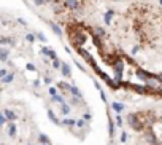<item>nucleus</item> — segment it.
<instances>
[{"mask_svg": "<svg viewBox=\"0 0 162 145\" xmlns=\"http://www.w3.org/2000/svg\"><path fill=\"white\" fill-rule=\"evenodd\" d=\"M64 5L69 8V10H73V11L80 10V2H78V0H67Z\"/></svg>", "mask_w": 162, "mask_h": 145, "instance_id": "obj_1", "label": "nucleus"}, {"mask_svg": "<svg viewBox=\"0 0 162 145\" xmlns=\"http://www.w3.org/2000/svg\"><path fill=\"white\" fill-rule=\"evenodd\" d=\"M113 16H114V11H111V10H108L107 13H105V18H103V19H105V24H107V26H110V24H111Z\"/></svg>", "mask_w": 162, "mask_h": 145, "instance_id": "obj_2", "label": "nucleus"}, {"mask_svg": "<svg viewBox=\"0 0 162 145\" xmlns=\"http://www.w3.org/2000/svg\"><path fill=\"white\" fill-rule=\"evenodd\" d=\"M41 53H43V54H46V56H49L53 61L56 59V53H54V50H51V48H43V50H41Z\"/></svg>", "mask_w": 162, "mask_h": 145, "instance_id": "obj_3", "label": "nucleus"}, {"mask_svg": "<svg viewBox=\"0 0 162 145\" xmlns=\"http://www.w3.org/2000/svg\"><path fill=\"white\" fill-rule=\"evenodd\" d=\"M51 29H53V32L57 35V37H62V30H61V27L57 26V24H54V22H51Z\"/></svg>", "mask_w": 162, "mask_h": 145, "instance_id": "obj_4", "label": "nucleus"}, {"mask_svg": "<svg viewBox=\"0 0 162 145\" xmlns=\"http://www.w3.org/2000/svg\"><path fill=\"white\" fill-rule=\"evenodd\" d=\"M94 35H97V37H103L105 30L102 29V27H95V29H94Z\"/></svg>", "mask_w": 162, "mask_h": 145, "instance_id": "obj_5", "label": "nucleus"}, {"mask_svg": "<svg viewBox=\"0 0 162 145\" xmlns=\"http://www.w3.org/2000/svg\"><path fill=\"white\" fill-rule=\"evenodd\" d=\"M62 74L65 77H70V67L67 66V64H62Z\"/></svg>", "mask_w": 162, "mask_h": 145, "instance_id": "obj_6", "label": "nucleus"}, {"mask_svg": "<svg viewBox=\"0 0 162 145\" xmlns=\"http://www.w3.org/2000/svg\"><path fill=\"white\" fill-rule=\"evenodd\" d=\"M6 59H8V51L0 50V61H6Z\"/></svg>", "mask_w": 162, "mask_h": 145, "instance_id": "obj_7", "label": "nucleus"}, {"mask_svg": "<svg viewBox=\"0 0 162 145\" xmlns=\"http://www.w3.org/2000/svg\"><path fill=\"white\" fill-rule=\"evenodd\" d=\"M37 38L40 40V42H43V43H46L48 40H46V37H45V34H41V32H38L37 34Z\"/></svg>", "mask_w": 162, "mask_h": 145, "instance_id": "obj_8", "label": "nucleus"}, {"mask_svg": "<svg viewBox=\"0 0 162 145\" xmlns=\"http://www.w3.org/2000/svg\"><path fill=\"white\" fill-rule=\"evenodd\" d=\"M26 40H27L29 43H32V42L35 40V35H32V34H27V35H26Z\"/></svg>", "mask_w": 162, "mask_h": 145, "instance_id": "obj_9", "label": "nucleus"}, {"mask_svg": "<svg viewBox=\"0 0 162 145\" xmlns=\"http://www.w3.org/2000/svg\"><path fill=\"white\" fill-rule=\"evenodd\" d=\"M113 108H114L116 112H121V110H122V105H121V104H113Z\"/></svg>", "mask_w": 162, "mask_h": 145, "instance_id": "obj_10", "label": "nucleus"}, {"mask_svg": "<svg viewBox=\"0 0 162 145\" xmlns=\"http://www.w3.org/2000/svg\"><path fill=\"white\" fill-rule=\"evenodd\" d=\"M53 67H54V69H59V67H61V62L57 61V59H54V61H53Z\"/></svg>", "mask_w": 162, "mask_h": 145, "instance_id": "obj_11", "label": "nucleus"}, {"mask_svg": "<svg viewBox=\"0 0 162 145\" xmlns=\"http://www.w3.org/2000/svg\"><path fill=\"white\" fill-rule=\"evenodd\" d=\"M13 80V75H6L5 78H3V81H5V83H8V81H11Z\"/></svg>", "mask_w": 162, "mask_h": 145, "instance_id": "obj_12", "label": "nucleus"}, {"mask_svg": "<svg viewBox=\"0 0 162 145\" xmlns=\"http://www.w3.org/2000/svg\"><path fill=\"white\" fill-rule=\"evenodd\" d=\"M6 116H8L10 120H13V118H14V113H11V112H6Z\"/></svg>", "mask_w": 162, "mask_h": 145, "instance_id": "obj_13", "label": "nucleus"}, {"mask_svg": "<svg viewBox=\"0 0 162 145\" xmlns=\"http://www.w3.org/2000/svg\"><path fill=\"white\" fill-rule=\"evenodd\" d=\"M37 5H45V0H34Z\"/></svg>", "mask_w": 162, "mask_h": 145, "instance_id": "obj_14", "label": "nucleus"}, {"mask_svg": "<svg viewBox=\"0 0 162 145\" xmlns=\"http://www.w3.org/2000/svg\"><path fill=\"white\" fill-rule=\"evenodd\" d=\"M62 112H64V113H69V107L64 105V107H62Z\"/></svg>", "mask_w": 162, "mask_h": 145, "instance_id": "obj_15", "label": "nucleus"}, {"mask_svg": "<svg viewBox=\"0 0 162 145\" xmlns=\"http://www.w3.org/2000/svg\"><path fill=\"white\" fill-rule=\"evenodd\" d=\"M140 48L138 46H133V50H132V54H137V51H138Z\"/></svg>", "mask_w": 162, "mask_h": 145, "instance_id": "obj_16", "label": "nucleus"}, {"mask_svg": "<svg viewBox=\"0 0 162 145\" xmlns=\"http://www.w3.org/2000/svg\"><path fill=\"white\" fill-rule=\"evenodd\" d=\"M27 69H29V70H35V67H34L32 64H29V66H27Z\"/></svg>", "mask_w": 162, "mask_h": 145, "instance_id": "obj_17", "label": "nucleus"}, {"mask_svg": "<svg viewBox=\"0 0 162 145\" xmlns=\"http://www.w3.org/2000/svg\"><path fill=\"white\" fill-rule=\"evenodd\" d=\"M0 77H5V70H0Z\"/></svg>", "mask_w": 162, "mask_h": 145, "instance_id": "obj_18", "label": "nucleus"}, {"mask_svg": "<svg viewBox=\"0 0 162 145\" xmlns=\"http://www.w3.org/2000/svg\"><path fill=\"white\" fill-rule=\"evenodd\" d=\"M48 2H51V0H45V3H48Z\"/></svg>", "mask_w": 162, "mask_h": 145, "instance_id": "obj_19", "label": "nucleus"}, {"mask_svg": "<svg viewBox=\"0 0 162 145\" xmlns=\"http://www.w3.org/2000/svg\"><path fill=\"white\" fill-rule=\"evenodd\" d=\"M159 3H160V6H162V0H159Z\"/></svg>", "mask_w": 162, "mask_h": 145, "instance_id": "obj_20", "label": "nucleus"}, {"mask_svg": "<svg viewBox=\"0 0 162 145\" xmlns=\"http://www.w3.org/2000/svg\"><path fill=\"white\" fill-rule=\"evenodd\" d=\"M160 120H162V116H160Z\"/></svg>", "mask_w": 162, "mask_h": 145, "instance_id": "obj_21", "label": "nucleus"}]
</instances>
